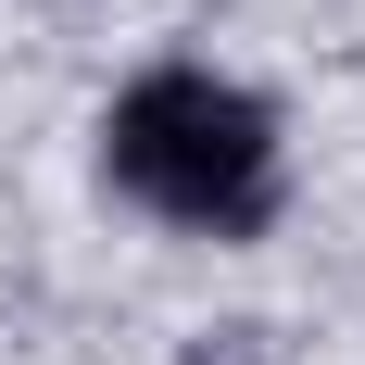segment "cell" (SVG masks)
I'll return each mask as SVG.
<instances>
[{"mask_svg":"<svg viewBox=\"0 0 365 365\" xmlns=\"http://www.w3.org/2000/svg\"><path fill=\"white\" fill-rule=\"evenodd\" d=\"M101 177L164 227H202V240H252L277 215V113L240 88V76L202 63H151L126 101L101 113Z\"/></svg>","mask_w":365,"mask_h":365,"instance_id":"1","label":"cell"}]
</instances>
